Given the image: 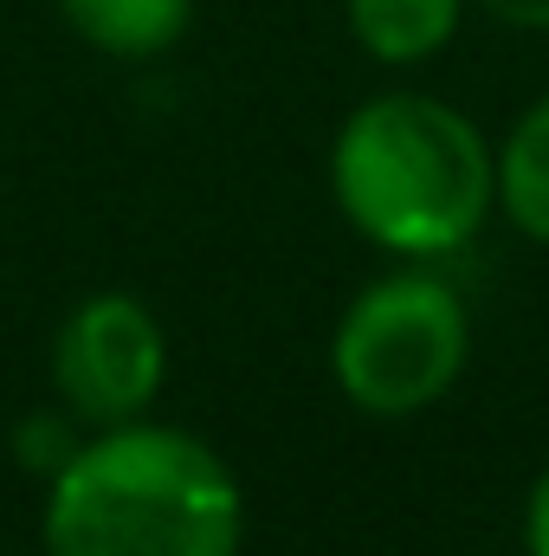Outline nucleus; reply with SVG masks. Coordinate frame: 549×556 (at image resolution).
Instances as JSON below:
<instances>
[{"mask_svg":"<svg viewBox=\"0 0 549 556\" xmlns=\"http://www.w3.org/2000/svg\"><path fill=\"white\" fill-rule=\"evenodd\" d=\"M46 556H240L246 492L240 472L175 420L91 427L46 479Z\"/></svg>","mask_w":549,"mask_h":556,"instance_id":"f257e3e1","label":"nucleus"},{"mask_svg":"<svg viewBox=\"0 0 549 556\" xmlns=\"http://www.w3.org/2000/svg\"><path fill=\"white\" fill-rule=\"evenodd\" d=\"M330 201L375 253L439 266L498 214V142L433 91H375L336 124Z\"/></svg>","mask_w":549,"mask_h":556,"instance_id":"f03ea898","label":"nucleus"},{"mask_svg":"<svg viewBox=\"0 0 549 556\" xmlns=\"http://www.w3.org/2000/svg\"><path fill=\"white\" fill-rule=\"evenodd\" d=\"M465 363H472L465 291L420 260H401L395 273L369 278L330 330L336 395L375 420L426 415L433 402L452 395Z\"/></svg>","mask_w":549,"mask_h":556,"instance_id":"7ed1b4c3","label":"nucleus"},{"mask_svg":"<svg viewBox=\"0 0 549 556\" xmlns=\"http://www.w3.org/2000/svg\"><path fill=\"white\" fill-rule=\"evenodd\" d=\"M162 382H168V330L130 291H91L52 330V389L85 433L142 420Z\"/></svg>","mask_w":549,"mask_h":556,"instance_id":"20e7f679","label":"nucleus"},{"mask_svg":"<svg viewBox=\"0 0 549 556\" xmlns=\"http://www.w3.org/2000/svg\"><path fill=\"white\" fill-rule=\"evenodd\" d=\"M343 20L375 65H426L452 46L465 0H343Z\"/></svg>","mask_w":549,"mask_h":556,"instance_id":"39448f33","label":"nucleus"},{"mask_svg":"<svg viewBox=\"0 0 549 556\" xmlns=\"http://www.w3.org/2000/svg\"><path fill=\"white\" fill-rule=\"evenodd\" d=\"M59 20L104 59H162L181 46L194 0H59Z\"/></svg>","mask_w":549,"mask_h":556,"instance_id":"423d86ee","label":"nucleus"},{"mask_svg":"<svg viewBox=\"0 0 549 556\" xmlns=\"http://www.w3.org/2000/svg\"><path fill=\"white\" fill-rule=\"evenodd\" d=\"M498 214L549 247V91L498 142Z\"/></svg>","mask_w":549,"mask_h":556,"instance_id":"0eeeda50","label":"nucleus"},{"mask_svg":"<svg viewBox=\"0 0 549 556\" xmlns=\"http://www.w3.org/2000/svg\"><path fill=\"white\" fill-rule=\"evenodd\" d=\"M524 556H549V466L524 498Z\"/></svg>","mask_w":549,"mask_h":556,"instance_id":"6e6552de","label":"nucleus"},{"mask_svg":"<svg viewBox=\"0 0 549 556\" xmlns=\"http://www.w3.org/2000/svg\"><path fill=\"white\" fill-rule=\"evenodd\" d=\"M498 26H518V33H549V0H478Z\"/></svg>","mask_w":549,"mask_h":556,"instance_id":"1a4fd4ad","label":"nucleus"}]
</instances>
